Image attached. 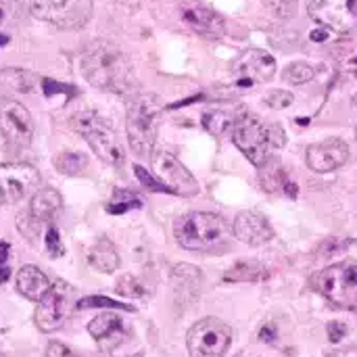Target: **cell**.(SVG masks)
Here are the masks:
<instances>
[{"label": "cell", "instance_id": "cell-30", "mask_svg": "<svg viewBox=\"0 0 357 357\" xmlns=\"http://www.w3.org/2000/svg\"><path fill=\"white\" fill-rule=\"evenodd\" d=\"M94 307H102V310H121V312H136L132 305L128 303H121V301H115V299H109V297H84L75 303V310H94Z\"/></svg>", "mask_w": 357, "mask_h": 357}, {"label": "cell", "instance_id": "cell-6", "mask_svg": "<svg viewBox=\"0 0 357 357\" xmlns=\"http://www.w3.org/2000/svg\"><path fill=\"white\" fill-rule=\"evenodd\" d=\"M312 287L324 295L328 301L341 307H356L357 299V264L356 261H341L312 278Z\"/></svg>", "mask_w": 357, "mask_h": 357}, {"label": "cell", "instance_id": "cell-22", "mask_svg": "<svg viewBox=\"0 0 357 357\" xmlns=\"http://www.w3.org/2000/svg\"><path fill=\"white\" fill-rule=\"evenodd\" d=\"M88 264L90 268L102 272V274H111L119 268V255L117 249L111 241L100 238L90 251H88Z\"/></svg>", "mask_w": 357, "mask_h": 357}, {"label": "cell", "instance_id": "cell-44", "mask_svg": "<svg viewBox=\"0 0 357 357\" xmlns=\"http://www.w3.org/2000/svg\"><path fill=\"white\" fill-rule=\"evenodd\" d=\"M8 33H0V46H4V44H8Z\"/></svg>", "mask_w": 357, "mask_h": 357}, {"label": "cell", "instance_id": "cell-32", "mask_svg": "<svg viewBox=\"0 0 357 357\" xmlns=\"http://www.w3.org/2000/svg\"><path fill=\"white\" fill-rule=\"evenodd\" d=\"M115 291L121 295V297H128V299H140L146 295V289L144 284L134 278V276H121L115 284Z\"/></svg>", "mask_w": 357, "mask_h": 357}, {"label": "cell", "instance_id": "cell-50", "mask_svg": "<svg viewBox=\"0 0 357 357\" xmlns=\"http://www.w3.org/2000/svg\"><path fill=\"white\" fill-rule=\"evenodd\" d=\"M0 357H4V356H0Z\"/></svg>", "mask_w": 357, "mask_h": 357}, {"label": "cell", "instance_id": "cell-1", "mask_svg": "<svg viewBox=\"0 0 357 357\" xmlns=\"http://www.w3.org/2000/svg\"><path fill=\"white\" fill-rule=\"evenodd\" d=\"M82 73L88 84L98 90L132 96L138 90V79L130 56L113 42L94 40L90 42L79 59Z\"/></svg>", "mask_w": 357, "mask_h": 357}, {"label": "cell", "instance_id": "cell-31", "mask_svg": "<svg viewBox=\"0 0 357 357\" xmlns=\"http://www.w3.org/2000/svg\"><path fill=\"white\" fill-rule=\"evenodd\" d=\"M266 10L276 19H293L299 8V0H261Z\"/></svg>", "mask_w": 357, "mask_h": 357}, {"label": "cell", "instance_id": "cell-41", "mask_svg": "<svg viewBox=\"0 0 357 357\" xmlns=\"http://www.w3.org/2000/svg\"><path fill=\"white\" fill-rule=\"evenodd\" d=\"M310 38H312L314 42H324V40L328 38V29H326V27H320V29H314Z\"/></svg>", "mask_w": 357, "mask_h": 357}, {"label": "cell", "instance_id": "cell-3", "mask_svg": "<svg viewBox=\"0 0 357 357\" xmlns=\"http://www.w3.org/2000/svg\"><path fill=\"white\" fill-rule=\"evenodd\" d=\"M232 140L255 167H264L272 159V151L287 144V134L280 123H264L253 113L243 109L234 123Z\"/></svg>", "mask_w": 357, "mask_h": 357}, {"label": "cell", "instance_id": "cell-46", "mask_svg": "<svg viewBox=\"0 0 357 357\" xmlns=\"http://www.w3.org/2000/svg\"><path fill=\"white\" fill-rule=\"evenodd\" d=\"M354 102H356V107H357V94H356V96H354Z\"/></svg>", "mask_w": 357, "mask_h": 357}, {"label": "cell", "instance_id": "cell-39", "mask_svg": "<svg viewBox=\"0 0 357 357\" xmlns=\"http://www.w3.org/2000/svg\"><path fill=\"white\" fill-rule=\"evenodd\" d=\"M259 339L261 341H266V343H274L276 341V326H264L261 328V333H259Z\"/></svg>", "mask_w": 357, "mask_h": 357}, {"label": "cell", "instance_id": "cell-35", "mask_svg": "<svg viewBox=\"0 0 357 357\" xmlns=\"http://www.w3.org/2000/svg\"><path fill=\"white\" fill-rule=\"evenodd\" d=\"M293 100H295V96L289 90H272L266 94V105L272 109H287L293 105Z\"/></svg>", "mask_w": 357, "mask_h": 357}, {"label": "cell", "instance_id": "cell-47", "mask_svg": "<svg viewBox=\"0 0 357 357\" xmlns=\"http://www.w3.org/2000/svg\"><path fill=\"white\" fill-rule=\"evenodd\" d=\"M134 357H142V354H138V356H134Z\"/></svg>", "mask_w": 357, "mask_h": 357}, {"label": "cell", "instance_id": "cell-40", "mask_svg": "<svg viewBox=\"0 0 357 357\" xmlns=\"http://www.w3.org/2000/svg\"><path fill=\"white\" fill-rule=\"evenodd\" d=\"M282 192H284V195H287V197H291V199H293V201H295V199H297V197H299V186H297V184H295V182H291V180H289V182H287V186H284V190H282Z\"/></svg>", "mask_w": 357, "mask_h": 357}, {"label": "cell", "instance_id": "cell-14", "mask_svg": "<svg viewBox=\"0 0 357 357\" xmlns=\"http://www.w3.org/2000/svg\"><path fill=\"white\" fill-rule=\"evenodd\" d=\"M310 17L326 29L347 33L357 25V17L349 8V0H307Z\"/></svg>", "mask_w": 357, "mask_h": 357}, {"label": "cell", "instance_id": "cell-25", "mask_svg": "<svg viewBox=\"0 0 357 357\" xmlns=\"http://www.w3.org/2000/svg\"><path fill=\"white\" fill-rule=\"evenodd\" d=\"M259 182L268 192H282L289 182V176L278 161L274 163L270 159L264 167H259Z\"/></svg>", "mask_w": 357, "mask_h": 357}, {"label": "cell", "instance_id": "cell-9", "mask_svg": "<svg viewBox=\"0 0 357 357\" xmlns=\"http://www.w3.org/2000/svg\"><path fill=\"white\" fill-rule=\"evenodd\" d=\"M71 310H73V289L67 282L56 280L50 287V291L38 301L33 322L42 333H52L65 324Z\"/></svg>", "mask_w": 357, "mask_h": 357}, {"label": "cell", "instance_id": "cell-26", "mask_svg": "<svg viewBox=\"0 0 357 357\" xmlns=\"http://www.w3.org/2000/svg\"><path fill=\"white\" fill-rule=\"evenodd\" d=\"M54 167L63 176H79L88 169V157L77 151H63L54 157Z\"/></svg>", "mask_w": 357, "mask_h": 357}, {"label": "cell", "instance_id": "cell-42", "mask_svg": "<svg viewBox=\"0 0 357 357\" xmlns=\"http://www.w3.org/2000/svg\"><path fill=\"white\" fill-rule=\"evenodd\" d=\"M8 251H10L8 243L0 241V266H4V264H6V259H8Z\"/></svg>", "mask_w": 357, "mask_h": 357}, {"label": "cell", "instance_id": "cell-5", "mask_svg": "<svg viewBox=\"0 0 357 357\" xmlns=\"http://www.w3.org/2000/svg\"><path fill=\"white\" fill-rule=\"evenodd\" d=\"M71 126L102 161H107L113 167L123 163L126 153H123V146L117 138V132L98 113L79 111L71 117Z\"/></svg>", "mask_w": 357, "mask_h": 357}, {"label": "cell", "instance_id": "cell-45", "mask_svg": "<svg viewBox=\"0 0 357 357\" xmlns=\"http://www.w3.org/2000/svg\"><path fill=\"white\" fill-rule=\"evenodd\" d=\"M349 8H351V13L357 17V0H349Z\"/></svg>", "mask_w": 357, "mask_h": 357}, {"label": "cell", "instance_id": "cell-29", "mask_svg": "<svg viewBox=\"0 0 357 357\" xmlns=\"http://www.w3.org/2000/svg\"><path fill=\"white\" fill-rule=\"evenodd\" d=\"M316 75V67L310 65V63H303V61H297V63H291L284 71H282V79L287 84H293V86H303L307 82H312Z\"/></svg>", "mask_w": 357, "mask_h": 357}, {"label": "cell", "instance_id": "cell-34", "mask_svg": "<svg viewBox=\"0 0 357 357\" xmlns=\"http://www.w3.org/2000/svg\"><path fill=\"white\" fill-rule=\"evenodd\" d=\"M40 84H42V90H44V94L48 98L54 96V94H65V96H75L77 94V88L71 86V84H61V82H54V79H48V77L40 79Z\"/></svg>", "mask_w": 357, "mask_h": 357}, {"label": "cell", "instance_id": "cell-27", "mask_svg": "<svg viewBox=\"0 0 357 357\" xmlns=\"http://www.w3.org/2000/svg\"><path fill=\"white\" fill-rule=\"evenodd\" d=\"M144 203H142V197L132 192V190H115L113 192V199L107 203V213L111 215H123L132 209H140Z\"/></svg>", "mask_w": 357, "mask_h": 357}, {"label": "cell", "instance_id": "cell-12", "mask_svg": "<svg viewBox=\"0 0 357 357\" xmlns=\"http://www.w3.org/2000/svg\"><path fill=\"white\" fill-rule=\"evenodd\" d=\"M0 132L4 140L15 149H25L33 140V119L31 113L17 100H0Z\"/></svg>", "mask_w": 357, "mask_h": 357}, {"label": "cell", "instance_id": "cell-23", "mask_svg": "<svg viewBox=\"0 0 357 357\" xmlns=\"http://www.w3.org/2000/svg\"><path fill=\"white\" fill-rule=\"evenodd\" d=\"M243 109L238 111H226V109H211V111H205L203 113V128L213 134V136H226V134H232L234 130V123L238 119Z\"/></svg>", "mask_w": 357, "mask_h": 357}, {"label": "cell", "instance_id": "cell-49", "mask_svg": "<svg viewBox=\"0 0 357 357\" xmlns=\"http://www.w3.org/2000/svg\"><path fill=\"white\" fill-rule=\"evenodd\" d=\"M356 65H357V61H356Z\"/></svg>", "mask_w": 357, "mask_h": 357}, {"label": "cell", "instance_id": "cell-19", "mask_svg": "<svg viewBox=\"0 0 357 357\" xmlns=\"http://www.w3.org/2000/svg\"><path fill=\"white\" fill-rule=\"evenodd\" d=\"M17 291L29 301H40L48 291H50V280L48 276L38 268V266H23L17 272Z\"/></svg>", "mask_w": 357, "mask_h": 357}, {"label": "cell", "instance_id": "cell-21", "mask_svg": "<svg viewBox=\"0 0 357 357\" xmlns=\"http://www.w3.org/2000/svg\"><path fill=\"white\" fill-rule=\"evenodd\" d=\"M63 207V197L59 190L54 188H40L36 190V195L31 197L29 203V215L33 218V222H48L54 218V213Z\"/></svg>", "mask_w": 357, "mask_h": 357}, {"label": "cell", "instance_id": "cell-4", "mask_svg": "<svg viewBox=\"0 0 357 357\" xmlns=\"http://www.w3.org/2000/svg\"><path fill=\"white\" fill-rule=\"evenodd\" d=\"M159 115H161V100L155 94L136 92L128 98L126 130H128L130 146L138 157H153Z\"/></svg>", "mask_w": 357, "mask_h": 357}, {"label": "cell", "instance_id": "cell-16", "mask_svg": "<svg viewBox=\"0 0 357 357\" xmlns=\"http://www.w3.org/2000/svg\"><path fill=\"white\" fill-rule=\"evenodd\" d=\"M182 19L190 29H195L201 36L218 38L226 31L224 17L218 10H213L211 6L197 2V0H190L182 6Z\"/></svg>", "mask_w": 357, "mask_h": 357}, {"label": "cell", "instance_id": "cell-43", "mask_svg": "<svg viewBox=\"0 0 357 357\" xmlns=\"http://www.w3.org/2000/svg\"><path fill=\"white\" fill-rule=\"evenodd\" d=\"M10 278V270L6 266H0V284H4Z\"/></svg>", "mask_w": 357, "mask_h": 357}, {"label": "cell", "instance_id": "cell-2", "mask_svg": "<svg viewBox=\"0 0 357 357\" xmlns=\"http://www.w3.org/2000/svg\"><path fill=\"white\" fill-rule=\"evenodd\" d=\"M174 234L180 247L199 253H220L230 245L228 222L211 211H190L176 220Z\"/></svg>", "mask_w": 357, "mask_h": 357}, {"label": "cell", "instance_id": "cell-28", "mask_svg": "<svg viewBox=\"0 0 357 357\" xmlns=\"http://www.w3.org/2000/svg\"><path fill=\"white\" fill-rule=\"evenodd\" d=\"M25 17V8L19 0H0V33H8L19 27Z\"/></svg>", "mask_w": 357, "mask_h": 357}, {"label": "cell", "instance_id": "cell-20", "mask_svg": "<svg viewBox=\"0 0 357 357\" xmlns=\"http://www.w3.org/2000/svg\"><path fill=\"white\" fill-rule=\"evenodd\" d=\"M38 82L40 77L33 71L6 67L0 71V94H29L36 90Z\"/></svg>", "mask_w": 357, "mask_h": 357}, {"label": "cell", "instance_id": "cell-38", "mask_svg": "<svg viewBox=\"0 0 357 357\" xmlns=\"http://www.w3.org/2000/svg\"><path fill=\"white\" fill-rule=\"evenodd\" d=\"M44 357H75V356H73V351H71L67 345H63V343H59V341H52V343H48V347H46V356Z\"/></svg>", "mask_w": 357, "mask_h": 357}, {"label": "cell", "instance_id": "cell-24", "mask_svg": "<svg viewBox=\"0 0 357 357\" xmlns=\"http://www.w3.org/2000/svg\"><path fill=\"white\" fill-rule=\"evenodd\" d=\"M268 278H270V272L266 270V266H261L257 261L236 264L224 274L226 282H259V280H268Z\"/></svg>", "mask_w": 357, "mask_h": 357}, {"label": "cell", "instance_id": "cell-8", "mask_svg": "<svg viewBox=\"0 0 357 357\" xmlns=\"http://www.w3.org/2000/svg\"><path fill=\"white\" fill-rule=\"evenodd\" d=\"M232 343V328L220 318H203L186 335L190 357H224Z\"/></svg>", "mask_w": 357, "mask_h": 357}, {"label": "cell", "instance_id": "cell-17", "mask_svg": "<svg viewBox=\"0 0 357 357\" xmlns=\"http://www.w3.org/2000/svg\"><path fill=\"white\" fill-rule=\"evenodd\" d=\"M232 234H234L241 243H245V245L261 247V245H266V243L272 241L274 230H272L270 222H268L261 213H255V211H241V213L234 218Z\"/></svg>", "mask_w": 357, "mask_h": 357}, {"label": "cell", "instance_id": "cell-10", "mask_svg": "<svg viewBox=\"0 0 357 357\" xmlns=\"http://www.w3.org/2000/svg\"><path fill=\"white\" fill-rule=\"evenodd\" d=\"M276 73V59L261 48H249L232 63V79L238 88L266 84Z\"/></svg>", "mask_w": 357, "mask_h": 357}, {"label": "cell", "instance_id": "cell-48", "mask_svg": "<svg viewBox=\"0 0 357 357\" xmlns=\"http://www.w3.org/2000/svg\"><path fill=\"white\" fill-rule=\"evenodd\" d=\"M356 138H357V128H356Z\"/></svg>", "mask_w": 357, "mask_h": 357}, {"label": "cell", "instance_id": "cell-15", "mask_svg": "<svg viewBox=\"0 0 357 357\" xmlns=\"http://www.w3.org/2000/svg\"><path fill=\"white\" fill-rule=\"evenodd\" d=\"M349 159V146L341 138H328L316 144H310L305 151L307 167L316 174H331L343 167Z\"/></svg>", "mask_w": 357, "mask_h": 357}, {"label": "cell", "instance_id": "cell-18", "mask_svg": "<svg viewBox=\"0 0 357 357\" xmlns=\"http://www.w3.org/2000/svg\"><path fill=\"white\" fill-rule=\"evenodd\" d=\"M88 333L100 345L102 351H111V349L119 347L123 343V339L128 337V331H126L123 320L117 314H111V312L96 316L88 324Z\"/></svg>", "mask_w": 357, "mask_h": 357}, {"label": "cell", "instance_id": "cell-33", "mask_svg": "<svg viewBox=\"0 0 357 357\" xmlns=\"http://www.w3.org/2000/svg\"><path fill=\"white\" fill-rule=\"evenodd\" d=\"M134 174H136V178L140 180V184L144 186V188H149V190H153V192H169V188L159 180V178H155L151 172H146L142 165H134ZM172 195V192H169Z\"/></svg>", "mask_w": 357, "mask_h": 357}, {"label": "cell", "instance_id": "cell-37", "mask_svg": "<svg viewBox=\"0 0 357 357\" xmlns=\"http://www.w3.org/2000/svg\"><path fill=\"white\" fill-rule=\"evenodd\" d=\"M326 333H328V341L331 343H341L347 335V324L345 322H339V320H333L326 324Z\"/></svg>", "mask_w": 357, "mask_h": 357}, {"label": "cell", "instance_id": "cell-7", "mask_svg": "<svg viewBox=\"0 0 357 357\" xmlns=\"http://www.w3.org/2000/svg\"><path fill=\"white\" fill-rule=\"evenodd\" d=\"M92 0H29V13L59 29H79L92 17Z\"/></svg>", "mask_w": 357, "mask_h": 357}, {"label": "cell", "instance_id": "cell-11", "mask_svg": "<svg viewBox=\"0 0 357 357\" xmlns=\"http://www.w3.org/2000/svg\"><path fill=\"white\" fill-rule=\"evenodd\" d=\"M151 161H153L155 176L169 188L172 195H178V197H197L199 195V182L180 163L178 157H174L167 151H155Z\"/></svg>", "mask_w": 357, "mask_h": 357}, {"label": "cell", "instance_id": "cell-13", "mask_svg": "<svg viewBox=\"0 0 357 357\" xmlns=\"http://www.w3.org/2000/svg\"><path fill=\"white\" fill-rule=\"evenodd\" d=\"M40 184V172L29 163L0 165V203H17Z\"/></svg>", "mask_w": 357, "mask_h": 357}, {"label": "cell", "instance_id": "cell-36", "mask_svg": "<svg viewBox=\"0 0 357 357\" xmlns=\"http://www.w3.org/2000/svg\"><path fill=\"white\" fill-rule=\"evenodd\" d=\"M46 251H48V255L50 257H61L63 253H65V249H63V243H61V234H59V230L54 228V226H50L48 230H46Z\"/></svg>", "mask_w": 357, "mask_h": 357}]
</instances>
